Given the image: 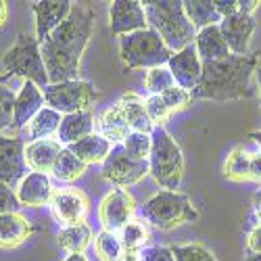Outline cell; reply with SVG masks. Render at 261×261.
Returning <instances> with one entry per match:
<instances>
[{
    "label": "cell",
    "instance_id": "cell-1",
    "mask_svg": "<svg viewBox=\"0 0 261 261\" xmlns=\"http://www.w3.org/2000/svg\"><path fill=\"white\" fill-rule=\"evenodd\" d=\"M94 19L92 9L73 5L69 17L40 44L50 84L80 80V61L90 42Z\"/></svg>",
    "mask_w": 261,
    "mask_h": 261
},
{
    "label": "cell",
    "instance_id": "cell-2",
    "mask_svg": "<svg viewBox=\"0 0 261 261\" xmlns=\"http://www.w3.org/2000/svg\"><path fill=\"white\" fill-rule=\"evenodd\" d=\"M257 71V57H228L224 61L203 63L201 82L197 90H192L194 98H205L215 102L241 100L251 96V77Z\"/></svg>",
    "mask_w": 261,
    "mask_h": 261
},
{
    "label": "cell",
    "instance_id": "cell-3",
    "mask_svg": "<svg viewBox=\"0 0 261 261\" xmlns=\"http://www.w3.org/2000/svg\"><path fill=\"white\" fill-rule=\"evenodd\" d=\"M148 28H153L165 46L171 53H180L186 46L194 44L197 38V28H194L186 13L184 5L178 0H150V3H142Z\"/></svg>",
    "mask_w": 261,
    "mask_h": 261
},
{
    "label": "cell",
    "instance_id": "cell-4",
    "mask_svg": "<svg viewBox=\"0 0 261 261\" xmlns=\"http://www.w3.org/2000/svg\"><path fill=\"white\" fill-rule=\"evenodd\" d=\"M140 215L144 222L159 230H173L199 220V211L194 209L190 197L178 190L157 192L140 207Z\"/></svg>",
    "mask_w": 261,
    "mask_h": 261
},
{
    "label": "cell",
    "instance_id": "cell-5",
    "mask_svg": "<svg viewBox=\"0 0 261 261\" xmlns=\"http://www.w3.org/2000/svg\"><path fill=\"white\" fill-rule=\"evenodd\" d=\"M153 146L148 155V173L165 190H176L184 176V155L178 142L165 127H155L150 134Z\"/></svg>",
    "mask_w": 261,
    "mask_h": 261
},
{
    "label": "cell",
    "instance_id": "cell-6",
    "mask_svg": "<svg viewBox=\"0 0 261 261\" xmlns=\"http://www.w3.org/2000/svg\"><path fill=\"white\" fill-rule=\"evenodd\" d=\"M119 57L127 69H155L167 65L173 53L153 28H146L119 38Z\"/></svg>",
    "mask_w": 261,
    "mask_h": 261
},
{
    "label": "cell",
    "instance_id": "cell-7",
    "mask_svg": "<svg viewBox=\"0 0 261 261\" xmlns=\"http://www.w3.org/2000/svg\"><path fill=\"white\" fill-rule=\"evenodd\" d=\"M3 65H5L7 73L25 77V82H34L42 90L50 84L44 59H42L40 42L32 34L23 32V34L17 36V42L7 50L5 59H3Z\"/></svg>",
    "mask_w": 261,
    "mask_h": 261
},
{
    "label": "cell",
    "instance_id": "cell-8",
    "mask_svg": "<svg viewBox=\"0 0 261 261\" xmlns=\"http://www.w3.org/2000/svg\"><path fill=\"white\" fill-rule=\"evenodd\" d=\"M44 100L50 109L61 115H71L80 111H92L98 100V92L86 80H69L61 84H48L44 90Z\"/></svg>",
    "mask_w": 261,
    "mask_h": 261
},
{
    "label": "cell",
    "instance_id": "cell-9",
    "mask_svg": "<svg viewBox=\"0 0 261 261\" xmlns=\"http://www.w3.org/2000/svg\"><path fill=\"white\" fill-rule=\"evenodd\" d=\"M100 176L107 182L115 184L117 188L134 186L142 178L148 176V161H136V159H132L123 150V146L117 144V146L111 148V153H109V157L105 159Z\"/></svg>",
    "mask_w": 261,
    "mask_h": 261
},
{
    "label": "cell",
    "instance_id": "cell-10",
    "mask_svg": "<svg viewBox=\"0 0 261 261\" xmlns=\"http://www.w3.org/2000/svg\"><path fill=\"white\" fill-rule=\"evenodd\" d=\"M25 176V140L21 136L0 134V184L17 188Z\"/></svg>",
    "mask_w": 261,
    "mask_h": 261
},
{
    "label": "cell",
    "instance_id": "cell-11",
    "mask_svg": "<svg viewBox=\"0 0 261 261\" xmlns=\"http://www.w3.org/2000/svg\"><path fill=\"white\" fill-rule=\"evenodd\" d=\"M136 201L125 188H113L107 197L100 201L98 207V220L102 230L117 234L129 220H134Z\"/></svg>",
    "mask_w": 261,
    "mask_h": 261
},
{
    "label": "cell",
    "instance_id": "cell-12",
    "mask_svg": "<svg viewBox=\"0 0 261 261\" xmlns=\"http://www.w3.org/2000/svg\"><path fill=\"white\" fill-rule=\"evenodd\" d=\"M50 209H53V215L57 217V222L63 228L77 226V224H84L86 215H88L90 201L80 188L65 186V188H57L53 192Z\"/></svg>",
    "mask_w": 261,
    "mask_h": 261
},
{
    "label": "cell",
    "instance_id": "cell-13",
    "mask_svg": "<svg viewBox=\"0 0 261 261\" xmlns=\"http://www.w3.org/2000/svg\"><path fill=\"white\" fill-rule=\"evenodd\" d=\"M109 25H111V34L115 38L146 30L148 21H146V13H144L142 3H136V0H127V3L115 0V3H111Z\"/></svg>",
    "mask_w": 261,
    "mask_h": 261
},
{
    "label": "cell",
    "instance_id": "cell-14",
    "mask_svg": "<svg viewBox=\"0 0 261 261\" xmlns=\"http://www.w3.org/2000/svg\"><path fill=\"white\" fill-rule=\"evenodd\" d=\"M167 67H169L173 80H176V86H180V88H184L188 92L197 90V86L201 82L203 61H201L194 44L186 46L180 53H173V57L167 63Z\"/></svg>",
    "mask_w": 261,
    "mask_h": 261
},
{
    "label": "cell",
    "instance_id": "cell-15",
    "mask_svg": "<svg viewBox=\"0 0 261 261\" xmlns=\"http://www.w3.org/2000/svg\"><path fill=\"white\" fill-rule=\"evenodd\" d=\"M255 28H257V23H255L253 15H232V17L222 19L220 30H222V36H224L232 55L247 57Z\"/></svg>",
    "mask_w": 261,
    "mask_h": 261
},
{
    "label": "cell",
    "instance_id": "cell-16",
    "mask_svg": "<svg viewBox=\"0 0 261 261\" xmlns=\"http://www.w3.org/2000/svg\"><path fill=\"white\" fill-rule=\"evenodd\" d=\"M71 9H73V5L69 0H40V3H34L36 38L40 44L69 17Z\"/></svg>",
    "mask_w": 261,
    "mask_h": 261
},
{
    "label": "cell",
    "instance_id": "cell-17",
    "mask_svg": "<svg viewBox=\"0 0 261 261\" xmlns=\"http://www.w3.org/2000/svg\"><path fill=\"white\" fill-rule=\"evenodd\" d=\"M53 184L46 173L32 171L17 186V197L21 207H44L53 199Z\"/></svg>",
    "mask_w": 261,
    "mask_h": 261
},
{
    "label": "cell",
    "instance_id": "cell-18",
    "mask_svg": "<svg viewBox=\"0 0 261 261\" xmlns=\"http://www.w3.org/2000/svg\"><path fill=\"white\" fill-rule=\"evenodd\" d=\"M44 92L34 82H25L15 100V121L13 129H25V125L44 109Z\"/></svg>",
    "mask_w": 261,
    "mask_h": 261
},
{
    "label": "cell",
    "instance_id": "cell-19",
    "mask_svg": "<svg viewBox=\"0 0 261 261\" xmlns=\"http://www.w3.org/2000/svg\"><path fill=\"white\" fill-rule=\"evenodd\" d=\"M65 146L55 140V138H46V140H36V142H28L25 144V163L28 167H32L38 173H46L53 171L61 150Z\"/></svg>",
    "mask_w": 261,
    "mask_h": 261
},
{
    "label": "cell",
    "instance_id": "cell-20",
    "mask_svg": "<svg viewBox=\"0 0 261 261\" xmlns=\"http://www.w3.org/2000/svg\"><path fill=\"white\" fill-rule=\"evenodd\" d=\"M194 46H197V53H199L203 63L224 61V59L232 57V53H230V48L226 44V40L222 36L220 25H211V28L199 30L197 38H194Z\"/></svg>",
    "mask_w": 261,
    "mask_h": 261
},
{
    "label": "cell",
    "instance_id": "cell-21",
    "mask_svg": "<svg viewBox=\"0 0 261 261\" xmlns=\"http://www.w3.org/2000/svg\"><path fill=\"white\" fill-rule=\"evenodd\" d=\"M32 222L21 213H5L0 215V247L15 249L23 245L32 236Z\"/></svg>",
    "mask_w": 261,
    "mask_h": 261
},
{
    "label": "cell",
    "instance_id": "cell-22",
    "mask_svg": "<svg viewBox=\"0 0 261 261\" xmlns=\"http://www.w3.org/2000/svg\"><path fill=\"white\" fill-rule=\"evenodd\" d=\"M121 113L125 117V123L129 125L132 132H142V134H153V121H150L146 107H144V98L138 96L136 92H125L119 100H117Z\"/></svg>",
    "mask_w": 261,
    "mask_h": 261
},
{
    "label": "cell",
    "instance_id": "cell-23",
    "mask_svg": "<svg viewBox=\"0 0 261 261\" xmlns=\"http://www.w3.org/2000/svg\"><path fill=\"white\" fill-rule=\"evenodd\" d=\"M90 134H94V111H80L71 115H63L57 140L69 146Z\"/></svg>",
    "mask_w": 261,
    "mask_h": 261
},
{
    "label": "cell",
    "instance_id": "cell-24",
    "mask_svg": "<svg viewBox=\"0 0 261 261\" xmlns=\"http://www.w3.org/2000/svg\"><path fill=\"white\" fill-rule=\"evenodd\" d=\"M61 121H63V115L59 111L50 107H44L42 111L25 125V136H21L28 142H36V140H46L55 134H59V127H61Z\"/></svg>",
    "mask_w": 261,
    "mask_h": 261
},
{
    "label": "cell",
    "instance_id": "cell-25",
    "mask_svg": "<svg viewBox=\"0 0 261 261\" xmlns=\"http://www.w3.org/2000/svg\"><path fill=\"white\" fill-rule=\"evenodd\" d=\"M67 148L82 163L90 165V163H105V159L111 153V142L102 138L100 134H90V136L77 140L75 144H69Z\"/></svg>",
    "mask_w": 261,
    "mask_h": 261
},
{
    "label": "cell",
    "instance_id": "cell-26",
    "mask_svg": "<svg viewBox=\"0 0 261 261\" xmlns=\"http://www.w3.org/2000/svg\"><path fill=\"white\" fill-rule=\"evenodd\" d=\"M98 129H100L98 134L102 138H107L111 144L113 142L115 144H121L127 138V134L132 132L129 125L125 123V117H123V113H121V109H119L117 102L109 107L107 111H102V115L98 117Z\"/></svg>",
    "mask_w": 261,
    "mask_h": 261
},
{
    "label": "cell",
    "instance_id": "cell-27",
    "mask_svg": "<svg viewBox=\"0 0 261 261\" xmlns=\"http://www.w3.org/2000/svg\"><path fill=\"white\" fill-rule=\"evenodd\" d=\"M182 5L188 21L197 28V32L222 23V15L215 9V0H184Z\"/></svg>",
    "mask_w": 261,
    "mask_h": 261
},
{
    "label": "cell",
    "instance_id": "cell-28",
    "mask_svg": "<svg viewBox=\"0 0 261 261\" xmlns=\"http://www.w3.org/2000/svg\"><path fill=\"white\" fill-rule=\"evenodd\" d=\"M59 247L65 249L69 255L73 253H84V249L90 245L92 241V230L86 224H77V226H67L63 228L57 236Z\"/></svg>",
    "mask_w": 261,
    "mask_h": 261
},
{
    "label": "cell",
    "instance_id": "cell-29",
    "mask_svg": "<svg viewBox=\"0 0 261 261\" xmlns=\"http://www.w3.org/2000/svg\"><path fill=\"white\" fill-rule=\"evenodd\" d=\"M119 241H121V247L127 249V251H142L146 249L148 241H150V232H148V226L144 224V220H129L119 232Z\"/></svg>",
    "mask_w": 261,
    "mask_h": 261
},
{
    "label": "cell",
    "instance_id": "cell-30",
    "mask_svg": "<svg viewBox=\"0 0 261 261\" xmlns=\"http://www.w3.org/2000/svg\"><path fill=\"white\" fill-rule=\"evenodd\" d=\"M86 163H82L71 150L65 146L63 150H61V155H59V159H57V163H55V167H53V176L59 180V182H75L77 178H82L84 176V171H86Z\"/></svg>",
    "mask_w": 261,
    "mask_h": 261
},
{
    "label": "cell",
    "instance_id": "cell-31",
    "mask_svg": "<svg viewBox=\"0 0 261 261\" xmlns=\"http://www.w3.org/2000/svg\"><path fill=\"white\" fill-rule=\"evenodd\" d=\"M249 163H251V150L245 146L232 148L224 163V178L232 182H249Z\"/></svg>",
    "mask_w": 261,
    "mask_h": 261
},
{
    "label": "cell",
    "instance_id": "cell-32",
    "mask_svg": "<svg viewBox=\"0 0 261 261\" xmlns=\"http://www.w3.org/2000/svg\"><path fill=\"white\" fill-rule=\"evenodd\" d=\"M176 86V80H173L171 71L167 65L163 67H155V69H148L146 77H144V88L148 92V96H161L163 92L171 90Z\"/></svg>",
    "mask_w": 261,
    "mask_h": 261
},
{
    "label": "cell",
    "instance_id": "cell-33",
    "mask_svg": "<svg viewBox=\"0 0 261 261\" xmlns=\"http://www.w3.org/2000/svg\"><path fill=\"white\" fill-rule=\"evenodd\" d=\"M125 153L136 159V161H148L150 155V146H153V140H150V134H142V132H129L127 138L121 142Z\"/></svg>",
    "mask_w": 261,
    "mask_h": 261
},
{
    "label": "cell",
    "instance_id": "cell-34",
    "mask_svg": "<svg viewBox=\"0 0 261 261\" xmlns=\"http://www.w3.org/2000/svg\"><path fill=\"white\" fill-rule=\"evenodd\" d=\"M96 253H98V259H100V261H115V259L123 253V247H121L119 236L113 234V232L102 230V232L96 236Z\"/></svg>",
    "mask_w": 261,
    "mask_h": 261
},
{
    "label": "cell",
    "instance_id": "cell-35",
    "mask_svg": "<svg viewBox=\"0 0 261 261\" xmlns=\"http://www.w3.org/2000/svg\"><path fill=\"white\" fill-rule=\"evenodd\" d=\"M176 261H220L205 245L190 243V245H176L171 247Z\"/></svg>",
    "mask_w": 261,
    "mask_h": 261
},
{
    "label": "cell",
    "instance_id": "cell-36",
    "mask_svg": "<svg viewBox=\"0 0 261 261\" xmlns=\"http://www.w3.org/2000/svg\"><path fill=\"white\" fill-rule=\"evenodd\" d=\"M15 100H17V94L9 88V86L7 84L0 86V134H3V129L13 127V121H15Z\"/></svg>",
    "mask_w": 261,
    "mask_h": 261
},
{
    "label": "cell",
    "instance_id": "cell-37",
    "mask_svg": "<svg viewBox=\"0 0 261 261\" xmlns=\"http://www.w3.org/2000/svg\"><path fill=\"white\" fill-rule=\"evenodd\" d=\"M144 107H146V113H148V117H150V121H153L155 127H163L165 121L171 117L169 107L165 105V100L161 96H146Z\"/></svg>",
    "mask_w": 261,
    "mask_h": 261
},
{
    "label": "cell",
    "instance_id": "cell-38",
    "mask_svg": "<svg viewBox=\"0 0 261 261\" xmlns=\"http://www.w3.org/2000/svg\"><path fill=\"white\" fill-rule=\"evenodd\" d=\"M161 98L165 100V105L169 107V111L171 113H176V111H182V109H186L190 102H192V94L184 88H180V86H173L171 90L163 92Z\"/></svg>",
    "mask_w": 261,
    "mask_h": 261
},
{
    "label": "cell",
    "instance_id": "cell-39",
    "mask_svg": "<svg viewBox=\"0 0 261 261\" xmlns=\"http://www.w3.org/2000/svg\"><path fill=\"white\" fill-rule=\"evenodd\" d=\"M19 197H17V190L7 186V184H0V215L5 213H19Z\"/></svg>",
    "mask_w": 261,
    "mask_h": 261
},
{
    "label": "cell",
    "instance_id": "cell-40",
    "mask_svg": "<svg viewBox=\"0 0 261 261\" xmlns=\"http://www.w3.org/2000/svg\"><path fill=\"white\" fill-rule=\"evenodd\" d=\"M142 261H176V257H173L171 247L153 245L142 249Z\"/></svg>",
    "mask_w": 261,
    "mask_h": 261
},
{
    "label": "cell",
    "instance_id": "cell-41",
    "mask_svg": "<svg viewBox=\"0 0 261 261\" xmlns=\"http://www.w3.org/2000/svg\"><path fill=\"white\" fill-rule=\"evenodd\" d=\"M247 253L261 255V222L255 224L247 234Z\"/></svg>",
    "mask_w": 261,
    "mask_h": 261
},
{
    "label": "cell",
    "instance_id": "cell-42",
    "mask_svg": "<svg viewBox=\"0 0 261 261\" xmlns=\"http://www.w3.org/2000/svg\"><path fill=\"white\" fill-rule=\"evenodd\" d=\"M249 182L261 186V150H251V163H249Z\"/></svg>",
    "mask_w": 261,
    "mask_h": 261
},
{
    "label": "cell",
    "instance_id": "cell-43",
    "mask_svg": "<svg viewBox=\"0 0 261 261\" xmlns=\"http://www.w3.org/2000/svg\"><path fill=\"white\" fill-rule=\"evenodd\" d=\"M115 261H142V251H127V249H123V253Z\"/></svg>",
    "mask_w": 261,
    "mask_h": 261
},
{
    "label": "cell",
    "instance_id": "cell-44",
    "mask_svg": "<svg viewBox=\"0 0 261 261\" xmlns=\"http://www.w3.org/2000/svg\"><path fill=\"white\" fill-rule=\"evenodd\" d=\"M253 211H255V215L259 217V222H261V188L253 194Z\"/></svg>",
    "mask_w": 261,
    "mask_h": 261
},
{
    "label": "cell",
    "instance_id": "cell-45",
    "mask_svg": "<svg viewBox=\"0 0 261 261\" xmlns=\"http://www.w3.org/2000/svg\"><path fill=\"white\" fill-rule=\"evenodd\" d=\"M7 13H9V7H7V3H5V0H0V30H3L5 21H7Z\"/></svg>",
    "mask_w": 261,
    "mask_h": 261
},
{
    "label": "cell",
    "instance_id": "cell-46",
    "mask_svg": "<svg viewBox=\"0 0 261 261\" xmlns=\"http://www.w3.org/2000/svg\"><path fill=\"white\" fill-rule=\"evenodd\" d=\"M249 138H251V140L259 146V150H261V129H259V132H251V134H249Z\"/></svg>",
    "mask_w": 261,
    "mask_h": 261
},
{
    "label": "cell",
    "instance_id": "cell-47",
    "mask_svg": "<svg viewBox=\"0 0 261 261\" xmlns=\"http://www.w3.org/2000/svg\"><path fill=\"white\" fill-rule=\"evenodd\" d=\"M65 261H88V259H86L82 253H73V255H67V259H65Z\"/></svg>",
    "mask_w": 261,
    "mask_h": 261
},
{
    "label": "cell",
    "instance_id": "cell-48",
    "mask_svg": "<svg viewBox=\"0 0 261 261\" xmlns=\"http://www.w3.org/2000/svg\"><path fill=\"white\" fill-rule=\"evenodd\" d=\"M11 77H13L11 73H0V86H3V84H7Z\"/></svg>",
    "mask_w": 261,
    "mask_h": 261
},
{
    "label": "cell",
    "instance_id": "cell-49",
    "mask_svg": "<svg viewBox=\"0 0 261 261\" xmlns=\"http://www.w3.org/2000/svg\"><path fill=\"white\" fill-rule=\"evenodd\" d=\"M245 261H261V255H247Z\"/></svg>",
    "mask_w": 261,
    "mask_h": 261
},
{
    "label": "cell",
    "instance_id": "cell-50",
    "mask_svg": "<svg viewBox=\"0 0 261 261\" xmlns=\"http://www.w3.org/2000/svg\"><path fill=\"white\" fill-rule=\"evenodd\" d=\"M255 73H257V86H259V94H261V69H257Z\"/></svg>",
    "mask_w": 261,
    "mask_h": 261
}]
</instances>
